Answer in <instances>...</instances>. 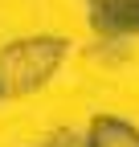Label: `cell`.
<instances>
[{"instance_id":"6da1fadb","label":"cell","mask_w":139,"mask_h":147,"mask_svg":"<svg viewBox=\"0 0 139 147\" xmlns=\"http://www.w3.org/2000/svg\"><path fill=\"white\" fill-rule=\"evenodd\" d=\"M70 45L61 37H21L0 45V98H25L41 90L65 61Z\"/></svg>"},{"instance_id":"7a4b0ae2","label":"cell","mask_w":139,"mask_h":147,"mask_svg":"<svg viewBox=\"0 0 139 147\" xmlns=\"http://www.w3.org/2000/svg\"><path fill=\"white\" fill-rule=\"evenodd\" d=\"M86 147H139V131L115 115H98L86 131Z\"/></svg>"},{"instance_id":"3957f363","label":"cell","mask_w":139,"mask_h":147,"mask_svg":"<svg viewBox=\"0 0 139 147\" xmlns=\"http://www.w3.org/2000/svg\"><path fill=\"white\" fill-rule=\"evenodd\" d=\"M94 29L107 37H131L139 33V0H127L111 12H94Z\"/></svg>"},{"instance_id":"277c9868","label":"cell","mask_w":139,"mask_h":147,"mask_svg":"<svg viewBox=\"0 0 139 147\" xmlns=\"http://www.w3.org/2000/svg\"><path fill=\"white\" fill-rule=\"evenodd\" d=\"M119 4H127V0H90L94 12H111V8H119Z\"/></svg>"}]
</instances>
